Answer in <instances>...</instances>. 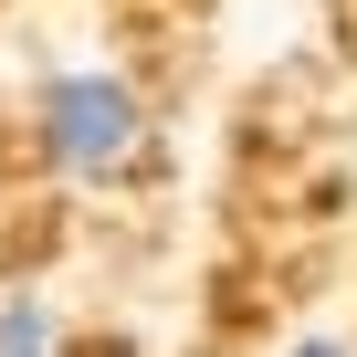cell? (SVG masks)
Masks as SVG:
<instances>
[{
	"label": "cell",
	"instance_id": "cell-1",
	"mask_svg": "<svg viewBox=\"0 0 357 357\" xmlns=\"http://www.w3.org/2000/svg\"><path fill=\"white\" fill-rule=\"evenodd\" d=\"M43 147H53V168L105 178V168L137 147V95H126L116 74H53V84H43Z\"/></svg>",
	"mask_w": 357,
	"mask_h": 357
},
{
	"label": "cell",
	"instance_id": "cell-2",
	"mask_svg": "<svg viewBox=\"0 0 357 357\" xmlns=\"http://www.w3.org/2000/svg\"><path fill=\"white\" fill-rule=\"evenodd\" d=\"M53 305L43 294H0V357H53Z\"/></svg>",
	"mask_w": 357,
	"mask_h": 357
},
{
	"label": "cell",
	"instance_id": "cell-3",
	"mask_svg": "<svg viewBox=\"0 0 357 357\" xmlns=\"http://www.w3.org/2000/svg\"><path fill=\"white\" fill-rule=\"evenodd\" d=\"M294 357H347V347H336V336H305V347H294Z\"/></svg>",
	"mask_w": 357,
	"mask_h": 357
}]
</instances>
